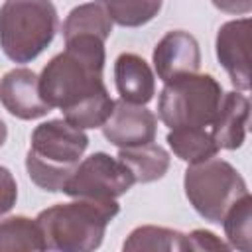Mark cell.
Listing matches in <instances>:
<instances>
[{"label":"cell","mask_w":252,"mask_h":252,"mask_svg":"<svg viewBox=\"0 0 252 252\" xmlns=\"http://www.w3.org/2000/svg\"><path fill=\"white\" fill-rule=\"evenodd\" d=\"M104 39L73 35L39 75V94L51 108H61L63 118L75 128H100L112 108L104 83Z\"/></svg>","instance_id":"6da1fadb"},{"label":"cell","mask_w":252,"mask_h":252,"mask_svg":"<svg viewBox=\"0 0 252 252\" xmlns=\"http://www.w3.org/2000/svg\"><path fill=\"white\" fill-rule=\"evenodd\" d=\"M120 213L116 199H75L41 211L35 220L45 248L59 252H91L102 244L106 226Z\"/></svg>","instance_id":"7a4b0ae2"},{"label":"cell","mask_w":252,"mask_h":252,"mask_svg":"<svg viewBox=\"0 0 252 252\" xmlns=\"http://www.w3.org/2000/svg\"><path fill=\"white\" fill-rule=\"evenodd\" d=\"M89 136L69 124L65 118L41 122L32 132L30 150L26 156V169L30 179L43 191H63L65 181L79 165Z\"/></svg>","instance_id":"3957f363"},{"label":"cell","mask_w":252,"mask_h":252,"mask_svg":"<svg viewBox=\"0 0 252 252\" xmlns=\"http://www.w3.org/2000/svg\"><path fill=\"white\" fill-rule=\"evenodd\" d=\"M55 32L57 10L51 0H6L0 6V47L14 63L33 61Z\"/></svg>","instance_id":"277c9868"},{"label":"cell","mask_w":252,"mask_h":252,"mask_svg":"<svg viewBox=\"0 0 252 252\" xmlns=\"http://www.w3.org/2000/svg\"><path fill=\"white\" fill-rule=\"evenodd\" d=\"M220 83L207 73L181 75L167 81L159 93V120L171 128H207L211 126L220 98Z\"/></svg>","instance_id":"5b68a950"},{"label":"cell","mask_w":252,"mask_h":252,"mask_svg":"<svg viewBox=\"0 0 252 252\" xmlns=\"http://www.w3.org/2000/svg\"><path fill=\"white\" fill-rule=\"evenodd\" d=\"M183 187L191 207L209 222H220L230 205L248 193L244 177L220 158L189 163Z\"/></svg>","instance_id":"8992f818"},{"label":"cell","mask_w":252,"mask_h":252,"mask_svg":"<svg viewBox=\"0 0 252 252\" xmlns=\"http://www.w3.org/2000/svg\"><path fill=\"white\" fill-rule=\"evenodd\" d=\"M132 171L118 159L104 152H96L75 167L63 185V193L73 199H118L134 185Z\"/></svg>","instance_id":"52a82bcc"},{"label":"cell","mask_w":252,"mask_h":252,"mask_svg":"<svg viewBox=\"0 0 252 252\" xmlns=\"http://www.w3.org/2000/svg\"><path fill=\"white\" fill-rule=\"evenodd\" d=\"M104 138L116 148L150 144L158 134V118L144 104H132L122 98L114 100L108 120L100 126Z\"/></svg>","instance_id":"ba28073f"},{"label":"cell","mask_w":252,"mask_h":252,"mask_svg":"<svg viewBox=\"0 0 252 252\" xmlns=\"http://www.w3.org/2000/svg\"><path fill=\"white\" fill-rule=\"evenodd\" d=\"M250 18L230 20L217 32V59L236 91H250Z\"/></svg>","instance_id":"9c48e42d"},{"label":"cell","mask_w":252,"mask_h":252,"mask_svg":"<svg viewBox=\"0 0 252 252\" xmlns=\"http://www.w3.org/2000/svg\"><path fill=\"white\" fill-rule=\"evenodd\" d=\"M0 102L20 120H35L53 110L39 94V77L26 67L12 69L0 79Z\"/></svg>","instance_id":"30bf717a"},{"label":"cell","mask_w":252,"mask_h":252,"mask_svg":"<svg viewBox=\"0 0 252 252\" xmlns=\"http://www.w3.org/2000/svg\"><path fill=\"white\" fill-rule=\"evenodd\" d=\"M152 61L158 77L167 83L181 75L199 73L201 49L197 39L189 32L171 30L156 43Z\"/></svg>","instance_id":"8fae6325"},{"label":"cell","mask_w":252,"mask_h":252,"mask_svg":"<svg viewBox=\"0 0 252 252\" xmlns=\"http://www.w3.org/2000/svg\"><path fill=\"white\" fill-rule=\"evenodd\" d=\"M250 118V100L236 93H224L219 104V110L211 122V134L219 148L236 150L244 144L246 126Z\"/></svg>","instance_id":"7c38bea8"},{"label":"cell","mask_w":252,"mask_h":252,"mask_svg":"<svg viewBox=\"0 0 252 252\" xmlns=\"http://www.w3.org/2000/svg\"><path fill=\"white\" fill-rule=\"evenodd\" d=\"M114 83L122 100L148 104L156 94V77L152 67L136 53H120L114 61Z\"/></svg>","instance_id":"4fadbf2b"},{"label":"cell","mask_w":252,"mask_h":252,"mask_svg":"<svg viewBox=\"0 0 252 252\" xmlns=\"http://www.w3.org/2000/svg\"><path fill=\"white\" fill-rule=\"evenodd\" d=\"M116 158L132 171L136 183H152L161 179L169 169V154L154 142L132 148H118Z\"/></svg>","instance_id":"5bb4252c"},{"label":"cell","mask_w":252,"mask_h":252,"mask_svg":"<svg viewBox=\"0 0 252 252\" xmlns=\"http://www.w3.org/2000/svg\"><path fill=\"white\" fill-rule=\"evenodd\" d=\"M171 152L187 163H199L219 154V146L207 128H171L167 132Z\"/></svg>","instance_id":"9a60e30c"},{"label":"cell","mask_w":252,"mask_h":252,"mask_svg":"<svg viewBox=\"0 0 252 252\" xmlns=\"http://www.w3.org/2000/svg\"><path fill=\"white\" fill-rule=\"evenodd\" d=\"M112 20L98 2H87L73 8L63 22V39L73 35H96L108 39L112 33Z\"/></svg>","instance_id":"2e32d148"},{"label":"cell","mask_w":252,"mask_h":252,"mask_svg":"<svg viewBox=\"0 0 252 252\" xmlns=\"http://www.w3.org/2000/svg\"><path fill=\"white\" fill-rule=\"evenodd\" d=\"M124 250H163V252H187L189 250V240L187 234L165 228V226H154V224H144L134 228L128 238L124 240Z\"/></svg>","instance_id":"e0dca14e"},{"label":"cell","mask_w":252,"mask_h":252,"mask_svg":"<svg viewBox=\"0 0 252 252\" xmlns=\"http://www.w3.org/2000/svg\"><path fill=\"white\" fill-rule=\"evenodd\" d=\"M0 250H47L37 220L22 215L0 220Z\"/></svg>","instance_id":"ac0fdd59"},{"label":"cell","mask_w":252,"mask_h":252,"mask_svg":"<svg viewBox=\"0 0 252 252\" xmlns=\"http://www.w3.org/2000/svg\"><path fill=\"white\" fill-rule=\"evenodd\" d=\"M220 222H222L230 248L250 252L252 248V197L250 193L234 201L230 209L224 213Z\"/></svg>","instance_id":"d6986e66"},{"label":"cell","mask_w":252,"mask_h":252,"mask_svg":"<svg viewBox=\"0 0 252 252\" xmlns=\"http://www.w3.org/2000/svg\"><path fill=\"white\" fill-rule=\"evenodd\" d=\"M110 20L122 28H140L154 20L163 0H98Z\"/></svg>","instance_id":"ffe728a7"},{"label":"cell","mask_w":252,"mask_h":252,"mask_svg":"<svg viewBox=\"0 0 252 252\" xmlns=\"http://www.w3.org/2000/svg\"><path fill=\"white\" fill-rule=\"evenodd\" d=\"M187 240H189V250H222V252H228L230 250V244L222 242L215 232L211 230H205V228H197L193 230L191 234H187Z\"/></svg>","instance_id":"44dd1931"},{"label":"cell","mask_w":252,"mask_h":252,"mask_svg":"<svg viewBox=\"0 0 252 252\" xmlns=\"http://www.w3.org/2000/svg\"><path fill=\"white\" fill-rule=\"evenodd\" d=\"M18 199V185L12 175V171L4 165H0V217L12 211Z\"/></svg>","instance_id":"7402d4cb"},{"label":"cell","mask_w":252,"mask_h":252,"mask_svg":"<svg viewBox=\"0 0 252 252\" xmlns=\"http://www.w3.org/2000/svg\"><path fill=\"white\" fill-rule=\"evenodd\" d=\"M211 2L220 12L234 14V16H244L252 10V0H211Z\"/></svg>","instance_id":"603a6c76"},{"label":"cell","mask_w":252,"mask_h":252,"mask_svg":"<svg viewBox=\"0 0 252 252\" xmlns=\"http://www.w3.org/2000/svg\"><path fill=\"white\" fill-rule=\"evenodd\" d=\"M6 138H8V128H6V122H4L2 118H0V148L4 146Z\"/></svg>","instance_id":"cb8c5ba5"}]
</instances>
